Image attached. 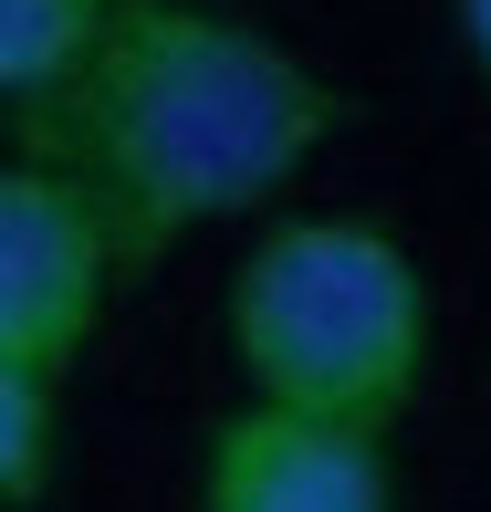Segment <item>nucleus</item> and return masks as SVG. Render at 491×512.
I'll return each mask as SVG.
<instances>
[{
    "label": "nucleus",
    "instance_id": "nucleus-2",
    "mask_svg": "<svg viewBox=\"0 0 491 512\" xmlns=\"http://www.w3.org/2000/svg\"><path fill=\"white\" fill-rule=\"evenodd\" d=\"M220 324L251 408L335 418V429H377V439L418 408L439 345L418 251L377 220H345V209L272 220L230 272Z\"/></svg>",
    "mask_w": 491,
    "mask_h": 512
},
{
    "label": "nucleus",
    "instance_id": "nucleus-3",
    "mask_svg": "<svg viewBox=\"0 0 491 512\" xmlns=\"http://www.w3.org/2000/svg\"><path fill=\"white\" fill-rule=\"evenodd\" d=\"M115 283H126V272H115L95 209L63 189L53 168L0 157V356L63 377V366L95 345Z\"/></svg>",
    "mask_w": 491,
    "mask_h": 512
},
{
    "label": "nucleus",
    "instance_id": "nucleus-7",
    "mask_svg": "<svg viewBox=\"0 0 491 512\" xmlns=\"http://www.w3.org/2000/svg\"><path fill=\"white\" fill-rule=\"evenodd\" d=\"M450 11H460V42H471V63L491 74V0H450Z\"/></svg>",
    "mask_w": 491,
    "mask_h": 512
},
{
    "label": "nucleus",
    "instance_id": "nucleus-5",
    "mask_svg": "<svg viewBox=\"0 0 491 512\" xmlns=\"http://www.w3.org/2000/svg\"><path fill=\"white\" fill-rule=\"evenodd\" d=\"M115 21V0H0V115L42 105Z\"/></svg>",
    "mask_w": 491,
    "mask_h": 512
},
{
    "label": "nucleus",
    "instance_id": "nucleus-4",
    "mask_svg": "<svg viewBox=\"0 0 491 512\" xmlns=\"http://www.w3.org/2000/svg\"><path fill=\"white\" fill-rule=\"evenodd\" d=\"M199 512H397V460L377 429L241 398L199 439Z\"/></svg>",
    "mask_w": 491,
    "mask_h": 512
},
{
    "label": "nucleus",
    "instance_id": "nucleus-6",
    "mask_svg": "<svg viewBox=\"0 0 491 512\" xmlns=\"http://www.w3.org/2000/svg\"><path fill=\"white\" fill-rule=\"evenodd\" d=\"M63 460V377L0 356V512H21Z\"/></svg>",
    "mask_w": 491,
    "mask_h": 512
},
{
    "label": "nucleus",
    "instance_id": "nucleus-1",
    "mask_svg": "<svg viewBox=\"0 0 491 512\" xmlns=\"http://www.w3.org/2000/svg\"><path fill=\"white\" fill-rule=\"evenodd\" d=\"M11 126L32 168L95 209L115 272H157L178 241L283 199L335 147L345 95L209 0H115L95 53Z\"/></svg>",
    "mask_w": 491,
    "mask_h": 512
}]
</instances>
